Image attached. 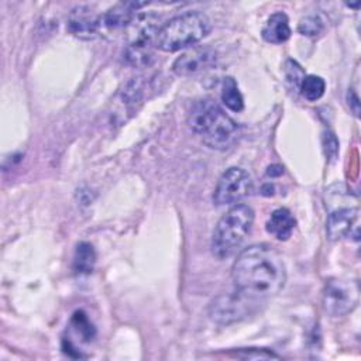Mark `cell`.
<instances>
[{
	"label": "cell",
	"instance_id": "cell-1",
	"mask_svg": "<svg viewBox=\"0 0 361 361\" xmlns=\"http://www.w3.org/2000/svg\"><path fill=\"white\" fill-rule=\"evenodd\" d=\"M231 278L237 290L259 302L281 292L286 282V268L272 245L252 244L237 255Z\"/></svg>",
	"mask_w": 361,
	"mask_h": 361
},
{
	"label": "cell",
	"instance_id": "cell-2",
	"mask_svg": "<svg viewBox=\"0 0 361 361\" xmlns=\"http://www.w3.org/2000/svg\"><path fill=\"white\" fill-rule=\"evenodd\" d=\"M188 124L213 149L230 148L240 135L238 124L212 99H200L192 104Z\"/></svg>",
	"mask_w": 361,
	"mask_h": 361
},
{
	"label": "cell",
	"instance_id": "cell-3",
	"mask_svg": "<svg viewBox=\"0 0 361 361\" xmlns=\"http://www.w3.org/2000/svg\"><path fill=\"white\" fill-rule=\"evenodd\" d=\"M254 210L248 204H234L217 221L212 233L210 248L216 258L231 257L243 244L254 224Z\"/></svg>",
	"mask_w": 361,
	"mask_h": 361
},
{
	"label": "cell",
	"instance_id": "cell-4",
	"mask_svg": "<svg viewBox=\"0 0 361 361\" xmlns=\"http://www.w3.org/2000/svg\"><path fill=\"white\" fill-rule=\"evenodd\" d=\"M209 17L202 11L179 14L159 27L155 47L164 52H175L192 47L210 32Z\"/></svg>",
	"mask_w": 361,
	"mask_h": 361
},
{
	"label": "cell",
	"instance_id": "cell-5",
	"mask_svg": "<svg viewBox=\"0 0 361 361\" xmlns=\"http://www.w3.org/2000/svg\"><path fill=\"white\" fill-rule=\"evenodd\" d=\"M258 300H254L234 288L233 292L221 293L209 305V317L220 324H230L247 317Z\"/></svg>",
	"mask_w": 361,
	"mask_h": 361
},
{
	"label": "cell",
	"instance_id": "cell-6",
	"mask_svg": "<svg viewBox=\"0 0 361 361\" xmlns=\"http://www.w3.org/2000/svg\"><path fill=\"white\" fill-rule=\"evenodd\" d=\"M252 192V179L250 173L238 166L226 169L217 180L213 192V202L217 206L234 204Z\"/></svg>",
	"mask_w": 361,
	"mask_h": 361
},
{
	"label": "cell",
	"instance_id": "cell-7",
	"mask_svg": "<svg viewBox=\"0 0 361 361\" xmlns=\"http://www.w3.org/2000/svg\"><path fill=\"white\" fill-rule=\"evenodd\" d=\"M360 288L355 281L333 279L323 292L324 310L333 317H341L353 312L358 303Z\"/></svg>",
	"mask_w": 361,
	"mask_h": 361
},
{
	"label": "cell",
	"instance_id": "cell-8",
	"mask_svg": "<svg viewBox=\"0 0 361 361\" xmlns=\"http://www.w3.org/2000/svg\"><path fill=\"white\" fill-rule=\"evenodd\" d=\"M141 27L137 31L135 38L124 49V59L127 63L135 68L147 66L152 61L155 38L159 27L157 20H152L151 16L141 17Z\"/></svg>",
	"mask_w": 361,
	"mask_h": 361
},
{
	"label": "cell",
	"instance_id": "cell-9",
	"mask_svg": "<svg viewBox=\"0 0 361 361\" xmlns=\"http://www.w3.org/2000/svg\"><path fill=\"white\" fill-rule=\"evenodd\" d=\"M216 51L210 47L192 48L178 56L172 65V71L179 76L196 75L212 68L216 62Z\"/></svg>",
	"mask_w": 361,
	"mask_h": 361
},
{
	"label": "cell",
	"instance_id": "cell-10",
	"mask_svg": "<svg viewBox=\"0 0 361 361\" xmlns=\"http://www.w3.org/2000/svg\"><path fill=\"white\" fill-rule=\"evenodd\" d=\"M100 25H102V16L96 14L87 6L75 7L69 13L68 23H66L68 31L80 39L94 38L99 32Z\"/></svg>",
	"mask_w": 361,
	"mask_h": 361
},
{
	"label": "cell",
	"instance_id": "cell-11",
	"mask_svg": "<svg viewBox=\"0 0 361 361\" xmlns=\"http://www.w3.org/2000/svg\"><path fill=\"white\" fill-rule=\"evenodd\" d=\"M357 219H358L357 207H341L331 212L326 223L327 237L331 241H337L350 235L353 228L355 227Z\"/></svg>",
	"mask_w": 361,
	"mask_h": 361
},
{
	"label": "cell",
	"instance_id": "cell-12",
	"mask_svg": "<svg viewBox=\"0 0 361 361\" xmlns=\"http://www.w3.org/2000/svg\"><path fill=\"white\" fill-rule=\"evenodd\" d=\"M142 6L145 3H118L102 14V25L110 30L124 28L134 21L137 10Z\"/></svg>",
	"mask_w": 361,
	"mask_h": 361
},
{
	"label": "cell",
	"instance_id": "cell-13",
	"mask_svg": "<svg viewBox=\"0 0 361 361\" xmlns=\"http://www.w3.org/2000/svg\"><path fill=\"white\" fill-rule=\"evenodd\" d=\"M265 226H267V231L271 235H274L281 241H285L290 237L296 226V220L288 209L279 207L271 213Z\"/></svg>",
	"mask_w": 361,
	"mask_h": 361
},
{
	"label": "cell",
	"instance_id": "cell-14",
	"mask_svg": "<svg viewBox=\"0 0 361 361\" xmlns=\"http://www.w3.org/2000/svg\"><path fill=\"white\" fill-rule=\"evenodd\" d=\"M261 34H262V38L271 44H282L288 41V38L290 37L288 16L282 11H278L269 16L265 25L262 27Z\"/></svg>",
	"mask_w": 361,
	"mask_h": 361
},
{
	"label": "cell",
	"instance_id": "cell-15",
	"mask_svg": "<svg viewBox=\"0 0 361 361\" xmlns=\"http://www.w3.org/2000/svg\"><path fill=\"white\" fill-rule=\"evenodd\" d=\"M96 252L90 243H79L73 257V269L78 274H90L94 268Z\"/></svg>",
	"mask_w": 361,
	"mask_h": 361
},
{
	"label": "cell",
	"instance_id": "cell-16",
	"mask_svg": "<svg viewBox=\"0 0 361 361\" xmlns=\"http://www.w3.org/2000/svg\"><path fill=\"white\" fill-rule=\"evenodd\" d=\"M221 102L226 104L227 109L231 111H241L244 109V99L243 94L237 86V82L228 76L223 80L221 87Z\"/></svg>",
	"mask_w": 361,
	"mask_h": 361
},
{
	"label": "cell",
	"instance_id": "cell-17",
	"mask_svg": "<svg viewBox=\"0 0 361 361\" xmlns=\"http://www.w3.org/2000/svg\"><path fill=\"white\" fill-rule=\"evenodd\" d=\"M302 96L309 102L319 100L326 90V82L317 75H305L299 87Z\"/></svg>",
	"mask_w": 361,
	"mask_h": 361
},
{
	"label": "cell",
	"instance_id": "cell-18",
	"mask_svg": "<svg viewBox=\"0 0 361 361\" xmlns=\"http://www.w3.org/2000/svg\"><path fill=\"white\" fill-rule=\"evenodd\" d=\"M298 30L303 35L313 37V35H317L323 30V23L319 17L309 16V17H305L303 20H300Z\"/></svg>",
	"mask_w": 361,
	"mask_h": 361
},
{
	"label": "cell",
	"instance_id": "cell-19",
	"mask_svg": "<svg viewBox=\"0 0 361 361\" xmlns=\"http://www.w3.org/2000/svg\"><path fill=\"white\" fill-rule=\"evenodd\" d=\"M303 78H305V73H303L302 68L295 61H288L286 62V79L289 82H292L295 89L299 90Z\"/></svg>",
	"mask_w": 361,
	"mask_h": 361
},
{
	"label": "cell",
	"instance_id": "cell-20",
	"mask_svg": "<svg viewBox=\"0 0 361 361\" xmlns=\"http://www.w3.org/2000/svg\"><path fill=\"white\" fill-rule=\"evenodd\" d=\"M235 354L237 357H241V358H279L272 351L262 350V348H240Z\"/></svg>",
	"mask_w": 361,
	"mask_h": 361
},
{
	"label": "cell",
	"instance_id": "cell-21",
	"mask_svg": "<svg viewBox=\"0 0 361 361\" xmlns=\"http://www.w3.org/2000/svg\"><path fill=\"white\" fill-rule=\"evenodd\" d=\"M324 149H326V155H329L330 158H334L336 157V154H337V151H338V142H337V140H336V137H334V134H331V133H329V134H326L324 135Z\"/></svg>",
	"mask_w": 361,
	"mask_h": 361
},
{
	"label": "cell",
	"instance_id": "cell-22",
	"mask_svg": "<svg viewBox=\"0 0 361 361\" xmlns=\"http://www.w3.org/2000/svg\"><path fill=\"white\" fill-rule=\"evenodd\" d=\"M347 103H348L350 109L353 110V113H354L355 116H358V113H360L358 96H357V93H355L353 89H348V92H347Z\"/></svg>",
	"mask_w": 361,
	"mask_h": 361
}]
</instances>
